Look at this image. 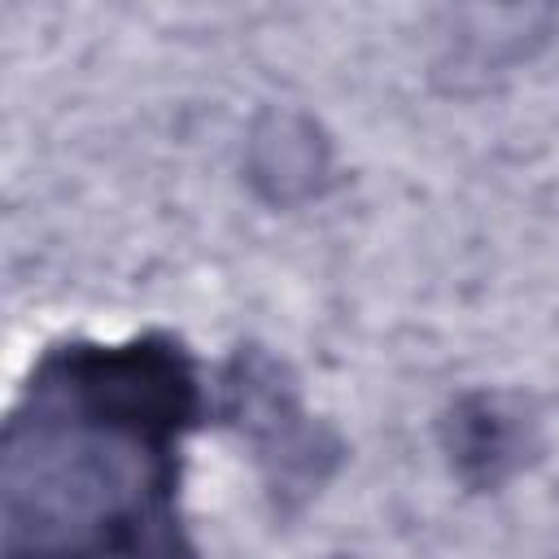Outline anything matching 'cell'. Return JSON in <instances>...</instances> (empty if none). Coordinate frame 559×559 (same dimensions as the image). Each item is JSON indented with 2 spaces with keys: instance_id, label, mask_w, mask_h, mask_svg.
<instances>
[{
  "instance_id": "6da1fadb",
  "label": "cell",
  "mask_w": 559,
  "mask_h": 559,
  "mask_svg": "<svg viewBox=\"0 0 559 559\" xmlns=\"http://www.w3.org/2000/svg\"><path fill=\"white\" fill-rule=\"evenodd\" d=\"M70 345L4 432V559H197L175 515L188 424L105 393Z\"/></svg>"
},
{
  "instance_id": "3957f363",
  "label": "cell",
  "mask_w": 559,
  "mask_h": 559,
  "mask_svg": "<svg viewBox=\"0 0 559 559\" xmlns=\"http://www.w3.org/2000/svg\"><path fill=\"white\" fill-rule=\"evenodd\" d=\"M441 450L450 459V472L467 489H498L537 459L542 432L528 402H520L515 393L476 389L454 397V406L445 411Z\"/></svg>"
},
{
  "instance_id": "277c9868",
  "label": "cell",
  "mask_w": 559,
  "mask_h": 559,
  "mask_svg": "<svg viewBox=\"0 0 559 559\" xmlns=\"http://www.w3.org/2000/svg\"><path fill=\"white\" fill-rule=\"evenodd\" d=\"M332 170V148L314 118L297 109H266L245 148V175L253 192L271 205H301L323 192Z\"/></svg>"
},
{
  "instance_id": "7a4b0ae2",
  "label": "cell",
  "mask_w": 559,
  "mask_h": 559,
  "mask_svg": "<svg viewBox=\"0 0 559 559\" xmlns=\"http://www.w3.org/2000/svg\"><path fill=\"white\" fill-rule=\"evenodd\" d=\"M223 415L240 437H249L280 507H297L319 493L341 463V441L301 411L288 367L258 345L231 354L223 371Z\"/></svg>"
}]
</instances>
